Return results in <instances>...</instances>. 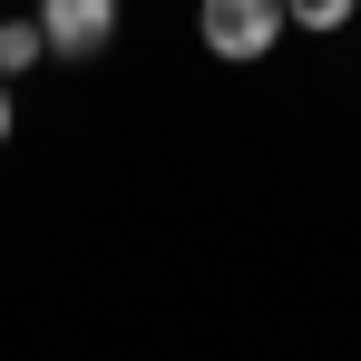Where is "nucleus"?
<instances>
[{"instance_id": "f257e3e1", "label": "nucleus", "mask_w": 361, "mask_h": 361, "mask_svg": "<svg viewBox=\"0 0 361 361\" xmlns=\"http://www.w3.org/2000/svg\"><path fill=\"white\" fill-rule=\"evenodd\" d=\"M195 30H205L215 59L254 68V59H274V39L293 30V10H283V0H195Z\"/></svg>"}, {"instance_id": "f03ea898", "label": "nucleus", "mask_w": 361, "mask_h": 361, "mask_svg": "<svg viewBox=\"0 0 361 361\" xmlns=\"http://www.w3.org/2000/svg\"><path fill=\"white\" fill-rule=\"evenodd\" d=\"M127 0H39V30H49V59H98L118 39Z\"/></svg>"}, {"instance_id": "7ed1b4c3", "label": "nucleus", "mask_w": 361, "mask_h": 361, "mask_svg": "<svg viewBox=\"0 0 361 361\" xmlns=\"http://www.w3.org/2000/svg\"><path fill=\"white\" fill-rule=\"evenodd\" d=\"M39 59H49V30L39 20H0V68L20 78V68H39Z\"/></svg>"}, {"instance_id": "20e7f679", "label": "nucleus", "mask_w": 361, "mask_h": 361, "mask_svg": "<svg viewBox=\"0 0 361 361\" xmlns=\"http://www.w3.org/2000/svg\"><path fill=\"white\" fill-rule=\"evenodd\" d=\"M283 10H293V30H322V39H332V30H352L361 0H283Z\"/></svg>"}, {"instance_id": "39448f33", "label": "nucleus", "mask_w": 361, "mask_h": 361, "mask_svg": "<svg viewBox=\"0 0 361 361\" xmlns=\"http://www.w3.org/2000/svg\"><path fill=\"white\" fill-rule=\"evenodd\" d=\"M0 137H10V68H0Z\"/></svg>"}]
</instances>
